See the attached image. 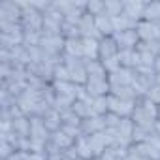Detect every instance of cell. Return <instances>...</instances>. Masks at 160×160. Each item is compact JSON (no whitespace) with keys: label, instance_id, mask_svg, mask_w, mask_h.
I'll return each mask as SVG.
<instances>
[{"label":"cell","instance_id":"18","mask_svg":"<svg viewBox=\"0 0 160 160\" xmlns=\"http://www.w3.org/2000/svg\"><path fill=\"white\" fill-rule=\"evenodd\" d=\"M75 149H77L79 158H83V160H94V158H96L94 152H92V147H91L87 136H81V138L75 139Z\"/></svg>","mask_w":160,"mask_h":160},{"label":"cell","instance_id":"25","mask_svg":"<svg viewBox=\"0 0 160 160\" xmlns=\"http://www.w3.org/2000/svg\"><path fill=\"white\" fill-rule=\"evenodd\" d=\"M72 109H73V113L81 119V121H83V119H89V117H94V115H92V108H91L89 104L81 102V100H75L73 106H72Z\"/></svg>","mask_w":160,"mask_h":160},{"label":"cell","instance_id":"12","mask_svg":"<svg viewBox=\"0 0 160 160\" xmlns=\"http://www.w3.org/2000/svg\"><path fill=\"white\" fill-rule=\"evenodd\" d=\"M145 4H147V2H139V0H128V2H124V12H122V13L139 23V21L143 19Z\"/></svg>","mask_w":160,"mask_h":160},{"label":"cell","instance_id":"16","mask_svg":"<svg viewBox=\"0 0 160 160\" xmlns=\"http://www.w3.org/2000/svg\"><path fill=\"white\" fill-rule=\"evenodd\" d=\"M94 23H96V28L100 30V34H102L104 38L115 34V30H113V17H109L108 13L96 15V17H94Z\"/></svg>","mask_w":160,"mask_h":160},{"label":"cell","instance_id":"13","mask_svg":"<svg viewBox=\"0 0 160 160\" xmlns=\"http://www.w3.org/2000/svg\"><path fill=\"white\" fill-rule=\"evenodd\" d=\"M117 53H119V45L113 40V36H106L100 40V60L117 57Z\"/></svg>","mask_w":160,"mask_h":160},{"label":"cell","instance_id":"22","mask_svg":"<svg viewBox=\"0 0 160 160\" xmlns=\"http://www.w3.org/2000/svg\"><path fill=\"white\" fill-rule=\"evenodd\" d=\"M151 136H154V126L152 128L151 126H136L134 134H132V141L134 143H143V141H149Z\"/></svg>","mask_w":160,"mask_h":160},{"label":"cell","instance_id":"39","mask_svg":"<svg viewBox=\"0 0 160 160\" xmlns=\"http://www.w3.org/2000/svg\"><path fill=\"white\" fill-rule=\"evenodd\" d=\"M23 158L25 160H47V152H34V151H28V152H23Z\"/></svg>","mask_w":160,"mask_h":160},{"label":"cell","instance_id":"36","mask_svg":"<svg viewBox=\"0 0 160 160\" xmlns=\"http://www.w3.org/2000/svg\"><path fill=\"white\" fill-rule=\"evenodd\" d=\"M104 119H106V128H119V124L122 121V117H119L115 113H109V111L104 115Z\"/></svg>","mask_w":160,"mask_h":160},{"label":"cell","instance_id":"3","mask_svg":"<svg viewBox=\"0 0 160 160\" xmlns=\"http://www.w3.org/2000/svg\"><path fill=\"white\" fill-rule=\"evenodd\" d=\"M23 10L19 2H12V0H4L0 4V23H21Z\"/></svg>","mask_w":160,"mask_h":160},{"label":"cell","instance_id":"42","mask_svg":"<svg viewBox=\"0 0 160 160\" xmlns=\"http://www.w3.org/2000/svg\"><path fill=\"white\" fill-rule=\"evenodd\" d=\"M62 158H64V160H75V158H79L75 145H73V147H70V149H66V151H62Z\"/></svg>","mask_w":160,"mask_h":160},{"label":"cell","instance_id":"34","mask_svg":"<svg viewBox=\"0 0 160 160\" xmlns=\"http://www.w3.org/2000/svg\"><path fill=\"white\" fill-rule=\"evenodd\" d=\"M66 136H70L72 139H77V138H81L83 136V132H81V126H72V124H62V128H60Z\"/></svg>","mask_w":160,"mask_h":160},{"label":"cell","instance_id":"48","mask_svg":"<svg viewBox=\"0 0 160 160\" xmlns=\"http://www.w3.org/2000/svg\"><path fill=\"white\" fill-rule=\"evenodd\" d=\"M158 111H160V106H158Z\"/></svg>","mask_w":160,"mask_h":160},{"label":"cell","instance_id":"2","mask_svg":"<svg viewBox=\"0 0 160 160\" xmlns=\"http://www.w3.org/2000/svg\"><path fill=\"white\" fill-rule=\"evenodd\" d=\"M138 100H121L113 94H108V108H109V113H115L119 117H132L134 113V108H136Z\"/></svg>","mask_w":160,"mask_h":160},{"label":"cell","instance_id":"14","mask_svg":"<svg viewBox=\"0 0 160 160\" xmlns=\"http://www.w3.org/2000/svg\"><path fill=\"white\" fill-rule=\"evenodd\" d=\"M64 55L75 57V58H85V53H83V38L66 40V43H64Z\"/></svg>","mask_w":160,"mask_h":160},{"label":"cell","instance_id":"46","mask_svg":"<svg viewBox=\"0 0 160 160\" xmlns=\"http://www.w3.org/2000/svg\"><path fill=\"white\" fill-rule=\"evenodd\" d=\"M156 85L160 87V75H156Z\"/></svg>","mask_w":160,"mask_h":160},{"label":"cell","instance_id":"35","mask_svg":"<svg viewBox=\"0 0 160 160\" xmlns=\"http://www.w3.org/2000/svg\"><path fill=\"white\" fill-rule=\"evenodd\" d=\"M51 4H53V8H55V10H58V12H60V13H64V15H66V13L75 6V2H66V0H55V2H51Z\"/></svg>","mask_w":160,"mask_h":160},{"label":"cell","instance_id":"47","mask_svg":"<svg viewBox=\"0 0 160 160\" xmlns=\"http://www.w3.org/2000/svg\"><path fill=\"white\" fill-rule=\"evenodd\" d=\"M75 160H83V158H75Z\"/></svg>","mask_w":160,"mask_h":160},{"label":"cell","instance_id":"9","mask_svg":"<svg viewBox=\"0 0 160 160\" xmlns=\"http://www.w3.org/2000/svg\"><path fill=\"white\" fill-rule=\"evenodd\" d=\"M113 40L117 42L119 49H136V45L139 43V36L136 30L117 32V34H113Z\"/></svg>","mask_w":160,"mask_h":160},{"label":"cell","instance_id":"40","mask_svg":"<svg viewBox=\"0 0 160 160\" xmlns=\"http://www.w3.org/2000/svg\"><path fill=\"white\" fill-rule=\"evenodd\" d=\"M139 57H141V66H154L156 55H152V53H139Z\"/></svg>","mask_w":160,"mask_h":160},{"label":"cell","instance_id":"7","mask_svg":"<svg viewBox=\"0 0 160 160\" xmlns=\"http://www.w3.org/2000/svg\"><path fill=\"white\" fill-rule=\"evenodd\" d=\"M85 89L92 98H98V96H108L111 91V85L108 81V77H89Z\"/></svg>","mask_w":160,"mask_h":160},{"label":"cell","instance_id":"19","mask_svg":"<svg viewBox=\"0 0 160 160\" xmlns=\"http://www.w3.org/2000/svg\"><path fill=\"white\" fill-rule=\"evenodd\" d=\"M43 124H45V128L53 134V132H58L60 128H62V119H60V113L57 111V109H49L47 111V115L43 117Z\"/></svg>","mask_w":160,"mask_h":160},{"label":"cell","instance_id":"20","mask_svg":"<svg viewBox=\"0 0 160 160\" xmlns=\"http://www.w3.org/2000/svg\"><path fill=\"white\" fill-rule=\"evenodd\" d=\"M49 141H51V143H55L60 151H66V149H70V147H73V145H75V139H72L70 136H66L62 130L53 132V134H51V138H49Z\"/></svg>","mask_w":160,"mask_h":160},{"label":"cell","instance_id":"44","mask_svg":"<svg viewBox=\"0 0 160 160\" xmlns=\"http://www.w3.org/2000/svg\"><path fill=\"white\" fill-rule=\"evenodd\" d=\"M152 68H154V72H156V75H160V55L156 57V60H154V66H152Z\"/></svg>","mask_w":160,"mask_h":160},{"label":"cell","instance_id":"32","mask_svg":"<svg viewBox=\"0 0 160 160\" xmlns=\"http://www.w3.org/2000/svg\"><path fill=\"white\" fill-rule=\"evenodd\" d=\"M102 64H104V68H106V72H108V75L109 73H115V72H119L122 66H121V60H119V57H111V58H106V60H100Z\"/></svg>","mask_w":160,"mask_h":160},{"label":"cell","instance_id":"27","mask_svg":"<svg viewBox=\"0 0 160 160\" xmlns=\"http://www.w3.org/2000/svg\"><path fill=\"white\" fill-rule=\"evenodd\" d=\"M124 12V2L121 0H106V13L109 17H117Z\"/></svg>","mask_w":160,"mask_h":160},{"label":"cell","instance_id":"8","mask_svg":"<svg viewBox=\"0 0 160 160\" xmlns=\"http://www.w3.org/2000/svg\"><path fill=\"white\" fill-rule=\"evenodd\" d=\"M132 121H134V124L136 126H154V122L158 121L156 117H152L143 106H141V102L138 100V104H136V108H134V113H132V117H130Z\"/></svg>","mask_w":160,"mask_h":160},{"label":"cell","instance_id":"26","mask_svg":"<svg viewBox=\"0 0 160 160\" xmlns=\"http://www.w3.org/2000/svg\"><path fill=\"white\" fill-rule=\"evenodd\" d=\"M108 111H109V108H108V96L94 98V102H92V115L94 117H104Z\"/></svg>","mask_w":160,"mask_h":160},{"label":"cell","instance_id":"33","mask_svg":"<svg viewBox=\"0 0 160 160\" xmlns=\"http://www.w3.org/2000/svg\"><path fill=\"white\" fill-rule=\"evenodd\" d=\"M53 81H70V72L66 68V64H58L55 68V73H53Z\"/></svg>","mask_w":160,"mask_h":160},{"label":"cell","instance_id":"4","mask_svg":"<svg viewBox=\"0 0 160 160\" xmlns=\"http://www.w3.org/2000/svg\"><path fill=\"white\" fill-rule=\"evenodd\" d=\"M64 43L66 40L62 36H42V51L49 57H58V55H64Z\"/></svg>","mask_w":160,"mask_h":160},{"label":"cell","instance_id":"23","mask_svg":"<svg viewBox=\"0 0 160 160\" xmlns=\"http://www.w3.org/2000/svg\"><path fill=\"white\" fill-rule=\"evenodd\" d=\"M109 94H113V96H117L121 100H139L138 92L132 87H111Z\"/></svg>","mask_w":160,"mask_h":160},{"label":"cell","instance_id":"31","mask_svg":"<svg viewBox=\"0 0 160 160\" xmlns=\"http://www.w3.org/2000/svg\"><path fill=\"white\" fill-rule=\"evenodd\" d=\"M60 119H62V124L81 126V119H79V117L73 113V109H72V108H70V109H66V111H62V113H60Z\"/></svg>","mask_w":160,"mask_h":160},{"label":"cell","instance_id":"43","mask_svg":"<svg viewBox=\"0 0 160 160\" xmlns=\"http://www.w3.org/2000/svg\"><path fill=\"white\" fill-rule=\"evenodd\" d=\"M124 160H147V158H143V156H139L138 152H134V151H130L128 149V154H126V158Z\"/></svg>","mask_w":160,"mask_h":160},{"label":"cell","instance_id":"24","mask_svg":"<svg viewBox=\"0 0 160 160\" xmlns=\"http://www.w3.org/2000/svg\"><path fill=\"white\" fill-rule=\"evenodd\" d=\"M89 77H108V72L100 60H85Z\"/></svg>","mask_w":160,"mask_h":160},{"label":"cell","instance_id":"15","mask_svg":"<svg viewBox=\"0 0 160 160\" xmlns=\"http://www.w3.org/2000/svg\"><path fill=\"white\" fill-rule=\"evenodd\" d=\"M136 27H138V21L130 19L124 13L113 17V30H115V34L117 32H126V30H136Z\"/></svg>","mask_w":160,"mask_h":160},{"label":"cell","instance_id":"17","mask_svg":"<svg viewBox=\"0 0 160 160\" xmlns=\"http://www.w3.org/2000/svg\"><path fill=\"white\" fill-rule=\"evenodd\" d=\"M83 53H85V60H100V42L83 38Z\"/></svg>","mask_w":160,"mask_h":160},{"label":"cell","instance_id":"38","mask_svg":"<svg viewBox=\"0 0 160 160\" xmlns=\"http://www.w3.org/2000/svg\"><path fill=\"white\" fill-rule=\"evenodd\" d=\"M145 98H147V100H151L152 104H156V106H160V87H158V85H154V87H151V89L147 91V94H145Z\"/></svg>","mask_w":160,"mask_h":160},{"label":"cell","instance_id":"41","mask_svg":"<svg viewBox=\"0 0 160 160\" xmlns=\"http://www.w3.org/2000/svg\"><path fill=\"white\" fill-rule=\"evenodd\" d=\"M136 70V73L138 75H156V72H154V68L152 66H138V68H134Z\"/></svg>","mask_w":160,"mask_h":160},{"label":"cell","instance_id":"1","mask_svg":"<svg viewBox=\"0 0 160 160\" xmlns=\"http://www.w3.org/2000/svg\"><path fill=\"white\" fill-rule=\"evenodd\" d=\"M64 64L70 72V81L79 85V87H85L89 81V73H87V64L85 58H75V57H68L64 55Z\"/></svg>","mask_w":160,"mask_h":160},{"label":"cell","instance_id":"5","mask_svg":"<svg viewBox=\"0 0 160 160\" xmlns=\"http://www.w3.org/2000/svg\"><path fill=\"white\" fill-rule=\"evenodd\" d=\"M108 81L111 87H132V83L136 81V70L121 68L119 72L108 75Z\"/></svg>","mask_w":160,"mask_h":160},{"label":"cell","instance_id":"28","mask_svg":"<svg viewBox=\"0 0 160 160\" xmlns=\"http://www.w3.org/2000/svg\"><path fill=\"white\" fill-rule=\"evenodd\" d=\"M60 34H62V38H64V40L81 38V32H79V27H75V25H70V23H62Z\"/></svg>","mask_w":160,"mask_h":160},{"label":"cell","instance_id":"21","mask_svg":"<svg viewBox=\"0 0 160 160\" xmlns=\"http://www.w3.org/2000/svg\"><path fill=\"white\" fill-rule=\"evenodd\" d=\"M13 132L19 138H30V117H17L13 119Z\"/></svg>","mask_w":160,"mask_h":160},{"label":"cell","instance_id":"30","mask_svg":"<svg viewBox=\"0 0 160 160\" xmlns=\"http://www.w3.org/2000/svg\"><path fill=\"white\" fill-rule=\"evenodd\" d=\"M42 32H25V40H23V45L25 47H40L42 43Z\"/></svg>","mask_w":160,"mask_h":160},{"label":"cell","instance_id":"10","mask_svg":"<svg viewBox=\"0 0 160 160\" xmlns=\"http://www.w3.org/2000/svg\"><path fill=\"white\" fill-rule=\"evenodd\" d=\"M106 130V119L104 117H89L81 121V132L83 136H92Z\"/></svg>","mask_w":160,"mask_h":160},{"label":"cell","instance_id":"29","mask_svg":"<svg viewBox=\"0 0 160 160\" xmlns=\"http://www.w3.org/2000/svg\"><path fill=\"white\" fill-rule=\"evenodd\" d=\"M87 13H91L94 17L106 13V2H102V0H91V2H87Z\"/></svg>","mask_w":160,"mask_h":160},{"label":"cell","instance_id":"45","mask_svg":"<svg viewBox=\"0 0 160 160\" xmlns=\"http://www.w3.org/2000/svg\"><path fill=\"white\" fill-rule=\"evenodd\" d=\"M154 134H158V136H160V119L154 122Z\"/></svg>","mask_w":160,"mask_h":160},{"label":"cell","instance_id":"37","mask_svg":"<svg viewBox=\"0 0 160 160\" xmlns=\"http://www.w3.org/2000/svg\"><path fill=\"white\" fill-rule=\"evenodd\" d=\"M13 152H15V147L12 143H8V141L0 143V158H2V160H8Z\"/></svg>","mask_w":160,"mask_h":160},{"label":"cell","instance_id":"11","mask_svg":"<svg viewBox=\"0 0 160 160\" xmlns=\"http://www.w3.org/2000/svg\"><path fill=\"white\" fill-rule=\"evenodd\" d=\"M117 57H119L122 68H132L134 70V68H138L141 64V57H139V53L136 49H119Z\"/></svg>","mask_w":160,"mask_h":160},{"label":"cell","instance_id":"6","mask_svg":"<svg viewBox=\"0 0 160 160\" xmlns=\"http://www.w3.org/2000/svg\"><path fill=\"white\" fill-rule=\"evenodd\" d=\"M136 32L139 36V42H160V28L156 23L141 19L136 27Z\"/></svg>","mask_w":160,"mask_h":160}]
</instances>
